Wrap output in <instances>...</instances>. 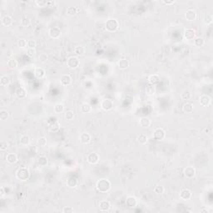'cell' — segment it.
Wrapping results in <instances>:
<instances>
[{
	"label": "cell",
	"mask_w": 213,
	"mask_h": 213,
	"mask_svg": "<svg viewBox=\"0 0 213 213\" xmlns=\"http://www.w3.org/2000/svg\"><path fill=\"white\" fill-rule=\"evenodd\" d=\"M213 21V18L212 16L211 15V14H206L204 17V18H203V23L206 25H209V24H211L212 23Z\"/></svg>",
	"instance_id": "41"
},
{
	"label": "cell",
	"mask_w": 213,
	"mask_h": 213,
	"mask_svg": "<svg viewBox=\"0 0 213 213\" xmlns=\"http://www.w3.org/2000/svg\"><path fill=\"white\" fill-rule=\"evenodd\" d=\"M164 187H163V186H162V185H158L155 188H154V192L156 193V194H158V195H161V194H162L163 192H164Z\"/></svg>",
	"instance_id": "43"
},
{
	"label": "cell",
	"mask_w": 213,
	"mask_h": 213,
	"mask_svg": "<svg viewBox=\"0 0 213 213\" xmlns=\"http://www.w3.org/2000/svg\"><path fill=\"white\" fill-rule=\"evenodd\" d=\"M183 173H184V176H185L187 178H188V179H192V178H194L195 176H196V170H195V168H193V167H191V166H187V167H186V168L184 169Z\"/></svg>",
	"instance_id": "13"
},
{
	"label": "cell",
	"mask_w": 213,
	"mask_h": 213,
	"mask_svg": "<svg viewBox=\"0 0 213 213\" xmlns=\"http://www.w3.org/2000/svg\"><path fill=\"white\" fill-rule=\"evenodd\" d=\"M38 163L40 166H45L47 165V158L45 156H41L38 159Z\"/></svg>",
	"instance_id": "35"
},
{
	"label": "cell",
	"mask_w": 213,
	"mask_h": 213,
	"mask_svg": "<svg viewBox=\"0 0 213 213\" xmlns=\"http://www.w3.org/2000/svg\"><path fill=\"white\" fill-rule=\"evenodd\" d=\"M30 18H28V17H27V16H24V18H22V19H21V24L24 26V27H27V26H28L29 24H30Z\"/></svg>",
	"instance_id": "46"
},
{
	"label": "cell",
	"mask_w": 213,
	"mask_h": 213,
	"mask_svg": "<svg viewBox=\"0 0 213 213\" xmlns=\"http://www.w3.org/2000/svg\"><path fill=\"white\" fill-rule=\"evenodd\" d=\"M47 129L52 133L58 132L59 129H60V124H59L58 121L56 120L55 118H51L50 120H48V122H47Z\"/></svg>",
	"instance_id": "4"
},
{
	"label": "cell",
	"mask_w": 213,
	"mask_h": 213,
	"mask_svg": "<svg viewBox=\"0 0 213 213\" xmlns=\"http://www.w3.org/2000/svg\"><path fill=\"white\" fill-rule=\"evenodd\" d=\"M5 195V191H4V188L3 187H1L0 188V198H3Z\"/></svg>",
	"instance_id": "54"
},
{
	"label": "cell",
	"mask_w": 213,
	"mask_h": 213,
	"mask_svg": "<svg viewBox=\"0 0 213 213\" xmlns=\"http://www.w3.org/2000/svg\"><path fill=\"white\" fill-rule=\"evenodd\" d=\"M72 79L71 76L68 74H63L60 78V82L64 87L69 86L72 83Z\"/></svg>",
	"instance_id": "16"
},
{
	"label": "cell",
	"mask_w": 213,
	"mask_h": 213,
	"mask_svg": "<svg viewBox=\"0 0 213 213\" xmlns=\"http://www.w3.org/2000/svg\"><path fill=\"white\" fill-rule=\"evenodd\" d=\"M8 147V143L7 141H1L0 142V149L1 151H6Z\"/></svg>",
	"instance_id": "49"
},
{
	"label": "cell",
	"mask_w": 213,
	"mask_h": 213,
	"mask_svg": "<svg viewBox=\"0 0 213 213\" xmlns=\"http://www.w3.org/2000/svg\"><path fill=\"white\" fill-rule=\"evenodd\" d=\"M9 118V112L7 110L0 111V120L1 121H5Z\"/></svg>",
	"instance_id": "38"
},
{
	"label": "cell",
	"mask_w": 213,
	"mask_h": 213,
	"mask_svg": "<svg viewBox=\"0 0 213 213\" xmlns=\"http://www.w3.org/2000/svg\"><path fill=\"white\" fill-rule=\"evenodd\" d=\"M183 37L184 39L187 41L190 40H194V39L196 38V31L192 28H187L184 33H183Z\"/></svg>",
	"instance_id": "10"
},
{
	"label": "cell",
	"mask_w": 213,
	"mask_h": 213,
	"mask_svg": "<svg viewBox=\"0 0 213 213\" xmlns=\"http://www.w3.org/2000/svg\"><path fill=\"white\" fill-rule=\"evenodd\" d=\"M64 118H65L66 120H68V121H72V119L74 118V112H72V111L66 112V113L64 115Z\"/></svg>",
	"instance_id": "42"
},
{
	"label": "cell",
	"mask_w": 213,
	"mask_h": 213,
	"mask_svg": "<svg viewBox=\"0 0 213 213\" xmlns=\"http://www.w3.org/2000/svg\"><path fill=\"white\" fill-rule=\"evenodd\" d=\"M175 3H176L175 0H171V1H165V0H163L162 1V3H164L166 5H172V4H174Z\"/></svg>",
	"instance_id": "53"
},
{
	"label": "cell",
	"mask_w": 213,
	"mask_h": 213,
	"mask_svg": "<svg viewBox=\"0 0 213 213\" xmlns=\"http://www.w3.org/2000/svg\"><path fill=\"white\" fill-rule=\"evenodd\" d=\"M13 22H14L13 21V18L11 16L8 15V14L4 15L2 18V24L5 27H10L13 24Z\"/></svg>",
	"instance_id": "22"
},
{
	"label": "cell",
	"mask_w": 213,
	"mask_h": 213,
	"mask_svg": "<svg viewBox=\"0 0 213 213\" xmlns=\"http://www.w3.org/2000/svg\"><path fill=\"white\" fill-rule=\"evenodd\" d=\"M78 14V9L76 7H68L67 8V14L69 16H75Z\"/></svg>",
	"instance_id": "37"
},
{
	"label": "cell",
	"mask_w": 213,
	"mask_h": 213,
	"mask_svg": "<svg viewBox=\"0 0 213 213\" xmlns=\"http://www.w3.org/2000/svg\"><path fill=\"white\" fill-rule=\"evenodd\" d=\"M87 161L90 163V164H96L99 161V156L97 153L96 152H91L87 155Z\"/></svg>",
	"instance_id": "15"
},
{
	"label": "cell",
	"mask_w": 213,
	"mask_h": 213,
	"mask_svg": "<svg viewBox=\"0 0 213 213\" xmlns=\"http://www.w3.org/2000/svg\"><path fill=\"white\" fill-rule=\"evenodd\" d=\"M36 45H37V43L35 40H28V48H35Z\"/></svg>",
	"instance_id": "50"
},
{
	"label": "cell",
	"mask_w": 213,
	"mask_h": 213,
	"mask_svg": "<svg viewBox=\"0 0 213 213\" xmlns=\"http://www.w3.org/2000/svg\"><path fill=\"white\" fill-rule=\"evenodd\" d=\"M61 33H62V32L60 30V28H57V27H53L48 31L49 37L51 39H59L60 36H61Z\"/></svg>",
	"instance_id": "7"
},
{
	"label": "cell",
	"mask_w": 213,
	"mask_h": 213,
	"mask_svg": "<svg viewBox=\"0 0 213 213\" xmlns=\"http://www.w3.org/2000/svg\"><path fill=\"white\" fill-rule=\"evenodd\" d=\"M111 187H112V184H111L110 181L108 179H105V178L98 180L96 184V187H97V191L100 192H103V193L108 192L111 189Z\"/></svg>",
	"instance_id": "1"
},
{
	"label": "cell",
	"mask_w": 213,
	"mask_h": 213,
	"mask_svg": "<svg viewBox=\"0 0 213 213\" xmlns=\"http://www.w3.org/2000/svg\"><path fill=\"white\" fill-rule=\"evenodd\" d=\"M67 65L69 68L71 69H75L80 65V60L78 57L77 56H72L68 58L67 60Z\"/></svg>",
	"instance_id": "5"
},
{
	"label": "cell",
	"mask_w": 213,
	"mask_h": 213,
	"mask_svg": "<svg viewBox=\"0 0 213 213\" xmlns=\"http://www.w3.org/2000/svg\"><path fill=\"white\" fill-rule=\"evenodd\" d=\"M118 68L120 69L125 70V69H126L129 67V62L126 59H124V58L120 59L118 62Z\"/></svg>",
	"instance_id": "29"
},
{
	"label": "cell",
	"mask_w": 213,
	"mask_h": 213,
	"mask_svg": "<svg viewBox=\"0 0 213 213\" xmlns=\"http://www.w3.org/2000/svg\"><path fill=\"white\" fill-rule=\"evenodd\" d=\"M6 161L9 164L14 165L18 162V157H17L15 153H8V155L6 156Z\"/></svg>",
	"instance_id": "23"
},
{
	"label": "cell",
	"mask_w": 213,
	"mask_h": 213,
	"mask_svg": "<svg viewBox=\"0 0 213 213\" xmlns=\"http://www.w3.org/2000/svg\"><path fill=\"white\" fill-rule=\"evenodd\" d=\"M113 106H114V103L109 98H105L101 102V108L103 110L106 111V112L112 110L113 108Z\"/></svg>",
	"instance_id": "6"
},
{
	"label": "cell",
	"mask_w": 213,
	"mask_h": 213,
	"mask_svg": "<svg viewBox=\"0 0 213 213\" xmlns=\"http://www.w3.org/2000/svg\"><path fill=\"white\" fill-rule=\"evenodd\" d=\"M15 96L18 99H24L27 97V91L24 87H17L15 89Z\"/></svg>",
	"instance_id": "17"
},
{
	"label": "cell",
	"mask_w": 213,
	"mask_h": 213,
	"mask_svg": "<svg viewBox=\"0 0 213 213\" xmlns=\"http://www.w3.org/2000/svg\"><path fill=\"white\" fill-rule=\"evenodd\" d=\"M79 139H80V142L82 144H88L91 142V136L87 133H82L80 135Z\"/></svg>",
	"instance_id": "20"
},
{
	"label": "cell",
	"mask_w": 213,
	"mask_h": 213,
	"mask_svg": "<svg viewBox=\"0 0 213 213\" xmlns=\"http://www.w3.org/2000/svg\"><path fill=\"white\" fill-rule=\"evenodd\" d=\"M99 208L103 212H108L111 209L110 202L107 200H103L99 203Z\"/></svg>",
	"instance_id": "19"
},
{
	"label": "cell",
	"mask_w": 213,
	"mask_h": 213,
	"mask_svg": "<svg viewBox=\"0 0 213 213\" xmlns=\"http://www.w3.org/2000/svg\"><path fill=\"white\" fill-rule=\"evenodd\" d=\"M7 66L9 68H15L16 67L18 66V62H17L15 58H10V59H8V62H7Z\"/></svg>",
	"instance_id": "36"
},
{
	"label": "cell",
	"mask_w": 213,
	"mask_h": 213,
	"mask_svg": "<svg viewBox=\"0 0 213 213\" xmlns=\"http://www.w3.org/2000/svg\"><path fill=\"white\" fill-rule=\"evenodd\" d=\"M30 176V172H29V170L26 167H21L19 168L17 172H16V177L21 181V182H25L27 181Z\"/></svg>",
	"instance_id": "2"
},
{
	"label": "cell",
	"mask_w": 213,
	"mask_h": 213,
	"mask_svg": "<svg viewBox=\"0 0 213 213\" xmlns=\"http://www.w3.org/2000/svg\"><path fill=\"white\" fill-rule=\"evenodd\" d=\"M160 82V77L158 74H151L148 77V83L152 86H157Z\"/></svg>",
	"instance_id": "18"
},
{
	"label": "cell",
	"mask_w": 213,
	"mask_h": 213,
	"mask_svg": "<svg viewBox=\"0 0 213 213\" xmlns=\"http://www.w3.org/2000/svg\"><path fill=\"white\" fill-rule=\"evenodd\" d=\"M165 137H166V133L161 127L157 128L153 133V138L157 141H162L165 138Z\"/></svg>",
	"instance_id": "8"
},
{
	"label": "cell",
	"mask_w": 213,
	"mask_h": 213,
	"mask_svg": "<svg viewBox=\"0 0 213 213\" xmlns=\"http://www.w3.org/2000/svg\"><path fill=\"white\" fill-rule=\"evenodd\" d=\"M145 93H146V94L147 95V96L152 97V96H154L155 93H156V87H155V86H152L151 84H148V85H147V87L145 88Z\"/></svg>",
	"instance_id": "26"
},
{
	"label": "cell",
	"mask_w": 213,
	"mask_h": 213,
	"mask_svg": "<svg viewBox=\"0 0 213 213\" xmlns=\"http://www.w3.org/2000/svg\"><path fill=\"white\" fill-rule=\"evenodd\" d=\"M138 203L137 202V199L133 197V196H129L126 198L125 200V204L127 207H130V208H134L137 206Z\"/></svg>",
	"instance_id": "11"
},
{
	"label": "cell",
	"mask_w": 213,
	"mask_h": 213,
	"mask_svg": "<svg viewBox=\"0 0 213 213\" xmlns=\"http://www.w3.org/2000/svg\"><path fill=\"white\" fill-rule=\"evenodd\" d=\"M27 56L29 57H33L36 54V50L35 48H28L27 49Z\"/></svg>",
	"instance_id": "48"
},
{
	"label": "cell",
	"mask_w": 213,
	"mask_h": 213,
	"mask_svg": "<svg viewBox=\"0 0 213 213\" xmlns=\"http://www.w3.org/2000/svg\"><path fill=\"white\" fill-rule=\"evenodd\" d=\"M200 212H206V213H209V211L207 209H205V208H202L200 210Z\"/></svg>",
	"instance_id": "55"
},
{
	"label": "cell",
	"mask_w": 213,
	"mask_h": 213,
	"mask_svg": "<svg viewBox=\"0 0 213 213\" xmlns=\"http://www.w3.org/2000/svg\"><path fill=\"white\" fill-rule=\"evenodd\" d=\"M137 142L140 145H144V144H146L147 142V141H148V137H147V136L146 134H140L137 136Z\"/></svg>",
	"instance_id": "30"
},
{
	"label": "cell",
	"mask_w": 213,
	"mask_h": 213,
	"mask_svg": "<svg viewBox=\"0 0 213 213\" xmlns=\"http://www.w3.org/2000/svg\"><path fill=\"white\" fill-rule=\"evenodd\" d=\"M77 184H78L77 180H76L75 178H73V177H71V178L68 179V181H67V185H68L69 187H71V188L75 187L77 186Z\"/></svg>",
	"instance_id": "39"
},
{
	"label": "cell",
	"mask_w": 213,
	"mask_h": 213,
	"mask_svg": "<svg viewBox=\"0 0 213 213\" xmlns=\"http://www.w3.org/2000/svg\"><path fill=\"white\" fill-rule=\"evenodd\" d=\"M193 43H194V45L197 47H202L205 45V40L202 38H195Z\"/></svg>",
	"instance_id": "33"
},
{
	"label": "cell",
	"mask_w": 213,
	"mask_h": 213,
	"mask_svg": "<svg viewBox=\"0 0 213 213\" xmlns=\"http://www.w3.org/2000/svg\"><path fill=\"white\" fill-rule=\"evenodd\" d=\"M197 12L194 9H188L185 13V18L188 22H194L197 19Z\"/></svg>",
	"instance_id": "9"
},
{
	"label": "cell",
	"mask_w": 213,
	"mask_h": 213,
	"mask_svg": "<svg viewBox=\"0 0 213 213\" xmlns=\"http://www.w3.org/2000/svg\"><path fill=\"white\" fill-rule=\"evenodd\" d=\"M18 46L20 48H25L26 47H28V41H26L24 39H19L18 41Z\"/></svg>",
	"instance_id": "44"
},
{
	"label": "cell",
	"mask_w": 213,
	"mask_h": 213,
	"mask_svg": "<svg viewBox=\"0 0 213 213\" xmlns=\"http://www.w3.org/2000/svg\"><path fill=\"white\" fill-rule=\"evenodd\" d=\"M10 82V79L8 78V76L7 75H2L1 76V78H0V84L2 87H5L9 84Z\"/></svg>",
	"instance_id": "32"
},
{
	"label": "cell",
	"mask_w": 213,
	"mask_h": 213,
	"mask_svg": "<svg viewBox=\"0 0 213 213\" xmlns=\"http://www.w3.org/2000/svg\"><path fill=\"white\" fill-rule=\"evenodd\" d=\"M194 110V107H193V105L191 104V103H186L183 104V106H182V111L185 112V113H187V114H190V113H191Z\"/></svg>",
	"instance_id": "24"
},
{
	"label": "cell",
	"mask_w": 213,
	"mask_h": 213,
	"mask_svg": "<svg viewBox=\"0 0 213 213\" xmlns=\"http://www.w3.org/2000/svg\"><path fill=\"white\" fill-rule=\"evenodd\" d=\"M63 213H72L74 212V209L71 206H65L63 209Z\"/></svg>",
	"instance_id": "52"
},
{
	"label": "cell",
	"mask_w": 213,
	"mask_h": 213,
	"mask_svg": "<svg viewBox=\"0 0 213 213\" xmlns=\"http://www.w3.org/2000/svg\"><path fill=\"white\" fill-rule=\"evenodd\" d=\"M35 4L39 7V8H44L47 5V1H45V0H37L35 1Z\"/></svg>",
	"instance_id": "45"
},
{
	"label": "cell",
	"mask_w": 213,
	"mask_h": 213,
	"mask_svg": "<svg viewBox=\"0 0 213 213\" xmlns=\"http://www.w3.org/2000/svg\"><path fill=\"white\" fill-rule=\"evenodd\" d=\"M64 111V106L62 103H57L54 107V112L56 113H62Z\"/></svg>",
	"instance_id": "40"
},
{
	"label": "cell",
	"mask_w": 213,
	"mask_h": 213,
	"mask_svg": "<svg viewBox=\"0 0 213 213\" xmlns=\"http://www.w3.org/2000/svg\"><path fill=\"white\" fill-rule=\"evenodd\" d=\"M119 28V23L118 21L115 18H110L108 20H107L106 24H105V28L106 30L110 32H116Z\"/></svg>",
	"instance_id": "3"
},
{
	"label": "cell",
	"mask_w": 213,
	"mask_h": 213,
	"mask_svg": "<svg viewBox=\"0 0 213 213\" xmlns=\"http://www.w3.org/2000/svg\"><path fill=\"white\" fill-rule=\"evenodd\" d=\"M39 59L41 63H46L47 60V55L46 53H41L39 57Z\"/></svg>",
	"instance_id": "51"
},
{
	"label": "cell",
	"mask_w": 213,
	"mask_h": 213,
	"mask_svg": "<svg viewBox=\"0 0 213 213\" xmlns=\"http://www.w3.org/2000/svg\"><path fill=\"white\" fill-rule=\"evenodd\" d=\"M38 144L39 145L40 147H45V146L47 145V139H46V137H42L39 138V140H38Z\"/></svg>",
	"instance_id": "47"
},
{
	"label": "cell",
	"mask_w": 213,
	"mask_h": 213,
	"mask_svg": "<svg viewBox=\"0 0 213 213\" xmlns=\"http://www.w3.org/2000/svg\"><path fill=\"white\" fill-rule=\"evenodd\" d=\"M139 124L143 128H147L151 125V120L148 118H147V117H144V118H142L140 119Z\"/></svg>",
	"instance_id": "28"
},
{
	"label": "cell",
	"mask_w": 213,
	"mask_h": 213,
	"mask_svg": "<svg viewBox=\"0 0 213 213\" xmlns=\"http://www.w3.org/2000/svg\"><path fill=\"white\" fill-rule=\"evenodd\" d=\"M45 74H46V72H45V70L43 68H36L34 70V76L37 78L41 79L43 78H44Z\"/></svg>",
	"instance_id": "25"
},
{
	"label": "cell",
	"mask_w": 213,
	"mask_h": 213,
	"mask_svg": "<svg viewBox=\"0 0 213 213\" xmlns=\"http://www.w3.org/2000/svg\"><path fill=\"white\" fill-rule=\"evenodd\" d=\"M191 196H192L191 191L188 188H184L180 192V198L183 201H188L191 199Z\"/></svg>",
	"instance_id": "14"
},
{
	"label": "cell",
	"mask_w": 213,
	"mask_h": 213,
	"mask_svg": "<svg viewBox=\"0 0 213 213\" xmlns=\"http://www.w3.org/2000/svg\"><path fill=\"white\" fill-rule=\"evenodd\" d=\"M199 103L202 107H208L212 103V99L208 95L202 94L199 97Z\"/></svg>",
	"instance_id": "12"
},
{
	"label": "cell",
	"mask_w": 213,
	"mask_h": 213,
	"mask_svg": "<svg viewBox=\"0 0 213 213\" xmlns=\"http://www.w3.org/2000/svg\"><path fill=\"white\" fill-rule=\"evenodd\" d=\"M86 49L83 46H77L73 48V53L77 57H82L85 54Z\"/></svg>",
	"instance_id": "21"
},
{
	"label": "cell",
	"mask_w": 213,
	"mask_h": 213,
	"mask_svg": "<svg viewBox=\"0 0 213 213\" xmlns=\"http://www.w3.org/2000/svg\"><path fill=\"white\" fill-rule=\"evenodd\" d=\"M19 143L22 146H27L30 143V137L27 134L22 135L19 138Z\"/></svg>",
	"instance_id": "27"
},
{
	"label": "cell",
	"mask_w": 213,
	"mask_h": 213,
	"mask_svg": "<svg viewBox=\"0 0 213 213\" xmlns=\"http://www.w3.org/2000/svg\"><path fill=\"white\" fill-rule=\"evenodd\" d=\"M92 111V107L88 103H83L80 107V112L82 113H89Z\"/></svg>",
	"instance_id": "31"
},
{
	"label": "cell",
	"mask_w": 213,
	"mask_h": 213,
	"mask_svg": "<svg viewBox=\"0 0 213 213\" xmlns=\"http://www.w3.org/2000/svg\"><path fill=\"white\" fill-rule=\"evenodd\" d=\"M181 97H182V100H184V101H188L191 97V93L189 90H184V91H182V93H181Z\"/></svg>",
	"instance_id": "34"
}]
</instances>
